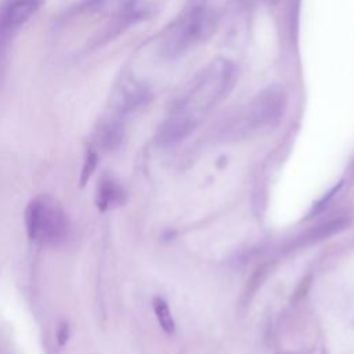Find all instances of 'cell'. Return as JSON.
Masks as SVG:
<instances>
[{"mask_svg": "<svg viewBox=\"0 0 354 354\" xmlns=\"http://www.w3.org/2000/svg\"><path fill=\"white\" fill-rule=\"evenodd\" d=\"M69 336H71V328H69V324L66 321H61L57 326V330H55V339H57V343L59 347H64L68 340H69Z\"/></svg>", "mask_w": 354, "mask_h": 354, "instance_id": "7c38bea8", "label": "cell"}, {"mask_svg": "<svg viewBox=\"0 0 354 354\" xmlns=\"http://www.w3.org/2000/svg\"><path fill=\"white\" fill-rule=\"evenodd\" d=\"M347 225V218L346 217H333L329 220H325L317 225H314L311 230H308L304 235V242H314V241H321L324 238H328Z\"/></svg>", "mask_w": 354, "mask_h": 354, "instance_id": "9c48e42d", "label": "cell"}, {"mask_svg": "<svg viewBox=\"0 0 354 354\" xmlns=\"http://www.w3.org/2000/svg\"><path fill=\"white\" fill-rule=\"evenodd\" d=\"M126 201L127 192L115 178L104 176L100 180L95 194V205L100 212H106L123 206Z\"/></svg>", "mask_w": 354, "mask_h": 354, "instance_id": "52a82bcc", "label": "cell"}, {"mask_svg": "<svg viewBox=\"0 0 354 354\" xmlns=\"http://www.w3.org/2000/svg\"><path fill=\"white\" fill-rule=\"evenodd\" d=\"M25 225L30 241L58 246L69 235V218L62 205L51 195L35 196L25 209Z\"/></svg>", "mask_w": 354, "mask_h": 354, "instance_id": "6da1fadb", "label": "cell"}, {"mask_svg": "<svg viewBox=\"0 0 354 354\" xmlns=\"http://www.w3.org/2000/svg\"><path fill=\"white\" fill-rule=\"evenodd\" d=\"M213 18L203 8H195L177 22L166 35L163 41V54L166 57H177L194 43L205 37L212 30Z\"/></svg>", "mask_w": 354, "mask_h": 354, "instance_id": "3957f363", "label": "cell"}, {"mask_svg": "<svg viewBox=\"0 0 354 354\" xmlns=\"http://www.w3.org/2000/svg\"><path fill=\"white\" fill-rule=\"evenodd\" d=\"M285 95L278 88L261 91L249 105L246 122L252 126H264L277 120L283 112Z\"/></svg>", "mask_w": 354, "mask_h": 354, "instance_id": "5b68a950", "label": "cell"}, {"mask_svg": "<svg viewBox=\"0 0 354 354\" xmlns=\"http://www.w3.org/2000/svg\"><path fill=\"white\" fill-rule=\"evenodd\" d=\"M123 140V124L116 119L102 122L95 131V142L104 151H113Z\"/></svg>", "mask_w": 354, "mask_h": 354, "instance_id": "ba28073f", "label": "cell"}, {"mask_svg": "<svg viewBox=\"0 0 354 354\" xmlns=\"http://www.w3.org/2000/svg\"><path fill=\"white\" fill-rule=\"evenodd\" d=\"M196 122L198 120L194 119L192 116H189L188 113L177 109L162 124L159 134H158L159 144L163 147L177 144L178 141H181L184 137H187L191 133V130L195 127Z\"/></svg>", "mask_w": 354, "mask_h": 354, "instance_id": "8992f818", "label": "cell"}, {"mask_svg": "<svg viewBox=\"0 0 354 354\" xmlns=\"http://www.w3.org/2000/svg\"><path fill=\"white\" fill-rule=\"evenodd\" d=\"M152 307H153V311H155V315L158 318L160 328L166 333H173L174 332V321H173V317H171L167 303L160 297H153Z\"/></svg>", "mask_w": 354, "mask_h": 354, "instance_id": "30bf717a", "label": "cell"}, {"mask_svg": "<svg viewBox=\"0 0 354 354\" xmlns=\"http://www.w3.org/2000/svg\"><path fill=\"white\" fill-rule=\"evenodd\" d=\"M97 165H98V152L93 145H88L84 152V160H83V166H82V171H80V177H79L80 187H84L88 183Z\"/></svg>", "mask_w": 354, "mask_h": 354, "instance_id": "8fae6325", "label": "cell"}, {"mask_svg": "<svg viewBox=\"0 0 354 354\" xmlns=\"http://www.w3.org/2000/svg\"><path fill=\"white\" fill-rule=\"evenodd\" d=\"M232 77V65L223 58L212 61L194 82L178 111L198 120L201 112L212 108L227 91Z\"/></svg>", "mask_w": 354, "mask_h": 354, "instance_id": "7a4b0ae2", "label": "cell"}, {"mask_svg": "<svg viewBox=\"0 0 354 354\" xmlns=\"http://www.w3.org/2000/svg\"><path fill=\"white\" fill-rule=\"evenodd\" d=\"M46 0H4L0 6V68L7 46L15 32L44 4Z\"/></svg>", "mask_w": 354, "mask_h": 354, "instance_id": "277c9868", "label": "cell"}]
</instances>
